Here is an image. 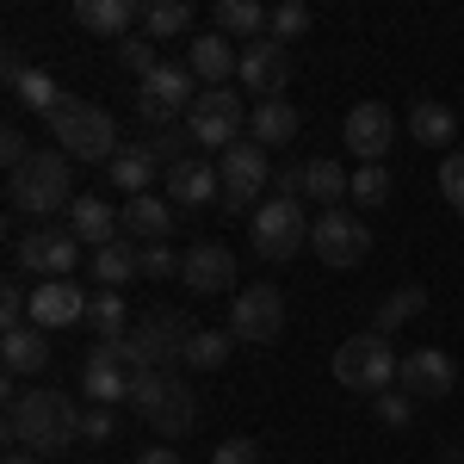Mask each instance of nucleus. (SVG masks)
<instances>
[{"label": "nucleus", "instance_id": "5", "mask_svg": "<svg viewBox=\"0 0 464 464\" xmlns=\"http://www.w3.org/2000/svg\"><path fill=\"white\" fill-rule=\"evenodd\" d=\"M396 372H402V359L391 353V334H378V328L347 334V341L334 347V384H347V391L384 396L396 384Z\"/></svg>", "mask_w": 464, "mask_h": 464}, {"label": "nucleus", "instance_id": "26", "mask_svg": "<svg viewBox=\"0 0 464 464\" xmlns=\"http://www.w3.org/2000/svg\"><path fill=\"white\" fill-rule=\"evenodd\" d=\"M106 174H111V186H118L124 198H149V186H155L161 168H155V155H149L143 143H130V149H118V155H111Z\"/></svg>", "mask_w": 464, "mask_h": 464}, {"label": "nucleus", "instance_id": "31", "mask_svg": "<svg viewBox=\"0 0 464 464\" xmlns=\"http://www.w3.org/2000/svg\"><path fill=\"white\" fill-rule=\"evenodd\" d=\"M186 32H192V6L186 0H149L143 6V37L161 44V37H186Z\"/></svg>", "mask_w": 464, "mask_h": 464}, {"label": "nucleus", "instance_id": "39", "mask_svg": "<svg viewBox=\"0 0 464 464\" xmlns=\"http://www.w3.org/2000/svg\"><path fill=\"white\" fill-rule=\"evenodd\" d=\"M304 32H310V6H304V0H285V6H273V19H266V37H279V44H297Z\"/></svg>", "mask_w": 464, "mask_h": 464}, {"label": "nucleus", "instance_id": "38", "mask_svg": "<svg viewBox=\"0 0 464 464\" xmlns=\"http://www.w3.org/2000/svg\"><path fill=\"white\" fill-rule=\"evenodd\" d=\"M186 143H192V137H186V124H168V130H155L143 149L155 155V168L168 174V168H179V161H192V155H186Z\"/></svg>", "mask_w": 464, "mask_h": 464}, {"label": "nucleus", "instance_id": "36", "mask_svg": "<svg viewBox=\"0 0 464 464\" xmlns=\"http://www.w3.org/2000/svg\"><path fill=\"white\" fill-rule=\"evenodd\" d=\"M353 205H365V211H384V205H391V168H384V161L353 174Z\"/></svg>", "mask_w": 464, "mask_h": 464}, {"label": "nucleus", "instance_id": "17", "mask_svg": "<svg viewBox=\"0 0 464 464\" xmlns=\"http://www.w3.org/2000/svg\"><path fill=\"white\" fill-rule=\"evenodd\" d=\"M179 279H186V291H198V297L236 291V248H223V242H192L186 260H179Z\"/></svg>", "mask_w": 464, "mask_h": 464}, {"label": "nucleus", "instance_id": "16", "mask_svg": "<svg viewBox=\"0 0 464 464\" xmlns=\"http://www.w3.org/2000/svg\"><path fill=\"white\" fill-rule=\"evenodd\" d=\"M266 174H273V168H266V149L254 143V137H242L236 149H223V161H217V179H223V205H229V211H242L254 192L266 186Z\"/></svg>", "mask_w": 464, "mask_h": 464}, {"label": "nucleus", "instance_id": "3", "mask_svg": "<svg viewBox=\"0 0 464 464\" xmlns=\"http://www.w3.org/2000/svg\"><path fill=\"white\" fill-rule=\"evenodd\" d=\"M130 409L149 421L155 440H186L198 421V402L179 384V372H130Z\"/></svg>", "mask_w": 464, "mask_h": 464}, {"label": "nucleus", "instance_id": "14", "mask_svg": "<svg viewBox=\"0 0 464 464\" xmlns=\"http://www.w3.org/2000/svg\"><path fill=\"white\" fill-rule=\"evenodd\" d=\"M396 384H402V396H415V402H440V396H452V384H459V365H452L446 347H409Z\"/></svg>", "mask_w": 464, "mask_h": 464}, {"label": "nucleus", "instance_id": "43", "mask_svg": "<svg viewBox=\"0 0 464 464\" xmlns=\"http://www.w3.org/2000/svg\"><path fill=\"white\" fill-rule=\"evenodd\" d=\"M179 260L186 254H174L168 242L161 248H143V279H179Z\"/></svg>", "mask_w": 464, "mask_h": 464}, {"label": "nucleus", "instance_id": "34", "mask_svg": "<svg viewBox=\"0 0 464 464\" xmlns=\"http://www.w3.org/2000/svg\"><path fill=\"white\" fill-rule=\"evenodd\" d=\"M13 100H19V106H25V111H44V118H50V111L63 106L69 93L56 87V74H50V69H25V81L13 87Z\"/></svg>", "mask_w": 464, "mask_h": 464}, {"label": "nucleus", "instance_id": "2", "mask_svg": "<svg viewBox=\"0 0 464 464\" xmlns=\"http://www.w3.org/2000/svg\"><path fill=\"white\" fill-rule=\"evenodd\" d=\"M6 198L19 217H44L50 211H69L74 205V174H69V155L63 149H37L19 174H6Z\"/></svg>", "mask_w": 464, "mask_h": 464}, {"label": "nucleus", "instance_id": "23", "mask_svg": "<svg viewBox=\"0 0 464 464\" xmlns=\"http://www.w3.org/2000/svg\"><path fill=\"white\" fill-rule=\"evenodd\" d=\"M74 19L100 37H130V25H143L137 0H74Z\"/></svg>", "mask_w": 464, "mask_h": 464}, {"label": "nucleus", "instance_id": "47", "mask_svg": "<svg viewBox=\"0 0 464 464\" xmlns=\"http://www.w3.org/2000/svg\"><path fill=\"white\" fill-rule=\"evenodd\" d=\"M6 464H32V452H25V446H13V452H6Z\"/></svg>", "mask_w": 464, "mask_h": 464}, {"label": "nucleus", "instance_id": "15", "mask_svg": "<svg viewBox=\"0 0 464 464\" xmlns=\"http://www.w3.org/2000/svg\"><path fill=\"white\" fill-rule=\"evenodd\" d=\"M285 81H291V44H279V37L242 44V87H248L254 100H279Z\"/></svg>", "mask_w": 464, "mask_h": 464}, {"label": "nucleus", "instance_id": "29", "mask_svg": "<svg viewBox=\"0 0 464 464\" xmlns=\"http://www.w3.org/2000/svg\"><path fill=\"white\" fill-rule=\"evenodd\" d=\"M409 130H415V143H428V149H452V137H459V118H452V106H440V100H415V111H409Z\"/></svg>", "mask_w": 464, "mask_h": 464}, {"label": "nucleus", "instance_id": "18", "mask_svg": "<svg viewBox=\"0 0 464 464\" xmlns=\"http://www.w3.org/2000/svg\"><path fill=\"white\" fill-rule=\"evenodd\" d=\"M87 291L74 279H37L32 285V322L37 328H69V322H87Z\"/></svg>", "mask_w": 464, "mask_h": 464}, {"label": "nucleus", "instance_id": "11", "mask_svg": "<svg viewBox=\"0 0 464 464\" xmlns=\"http://www.w3.org/2000/svg\"><path fill=\"white\" fill-rule=\"evenodd\" d=\"M304 242H310V223H304V205L297 198H266L254 211V254L260 260H291Z\"/></svg>", "mask_w": 464, "mask_h": 464}, {"label": "nucleus", "instance_id": "9", "mask_svg": "<svg viewBox=\"0 0 464 464\" xmlns=\"http://www.w3.org/2000/svg\"><path fill=\"white\" fill-rule=\"evenodd\" d=\"M229 334L248 341V347H266L285 334V291L279 285H242L229 297Z\"/></svg>", "mask_w": 464, "mask_h": 464}, {"label": "nucleus", "instance_id": "25", "mask_svg": "<svg viewBox=\"0 0 464 464\" xmlns=\"http://www.w3.org/2000/svg\"><path fill=\"white\" fill-rule=\"evenodd\" d=\"M304 198H322L328 211H341V198H353V174L334 155H316V161H304Z\"/></svg>", "mask_w": 464, "mask_h": 464}, {"label": "nucleus", "instance_id": "7", "mask_svg": "<svg viewBox=\"0 0 464 464\" xmlns=\"http://www.w3.org/2000/svg\"><path fill=\"white\" fill-rule=\"evenodd\" d=\"M248 118L254 111H242V100H236L229 87H205V93L192 100V111H186V137L198 149H236Z\"/></svg>", "mask_w": 464, "mask_h": 464}, {"label": "nucleus", "instance_id": "28", "mask_svg": "<svg viewBox=\"0 0 464 464\" xmlns=\"http://www.w3.org/2000/svg\"><path fill=\"white\" fill-rule=\"evenodd\" d=\"M248 137L260 149H285L291 137H297V106H291V100H260L254 118H248Z\"/></svg>", "mask_w": 464, "mask_h": 464}, {"label": "nucleus", "instance_id": "41", "mask_svg": "<svg viewBox=\"0 0 464 464\" xmlns=\"http://www.w3.org/2000/svg\"><path fill=\"white\" fill-rule=\"evenodd\" d=\"M32 155H37V149L25 143V130H19V124H6V130H0V161H6V174H19Z\"/></svg>", "mask_w": 464, "mask_h": 464}, {"label": "nucleus", "instance_id": "6", "mask_svg": "<svg viewBox=\"0 0 464 464\" xmlns=\"http://www.w3.org/2000/svg\"><path fill=\"white\" fill-rule=\"evenodd\" d=\"M192 334H198V328H192L186 316H174V310L143 316L130 334H124V365H130V372H179Z\"/></svg>", "mask_w": 464, "mask_h": 464}, {"label": "nucleus", "instance_id": "22", "mask_svg": "<svg viewBox=\"0 0 464 464\" xmlns=\"http://www.w3.org/2000/svg\"><path fill=\"white\" fill-rule=\"evenodd\" d=\"M217 192H223V179H217L211 161H179V168H168V198L186 205V211H205Z\"/></svg>", "mask_w": 464, "mask_h": 464}, {"label": "nucleus", "instance_id": "8", "mask_svg": "<svg viewBox=\"0 0 464 464\" xmlns=\"http://www.w3.org/2000/svg\"><path fill=\"white\" fill-rule=\"evenodd\" d=\"M192 100H198V74L186 69V63H161L149 81H137V111H143L155 130H168L174 118H186Z\"/></svg>", "mask_w": 464, "mask_h": 464}, {"label": "nucleus", "instance_id": "30", "mask_svg": "<svg viewBox=\"0 0 464 464\" xmlns=\"http://www.w3.org/2000/svg\"><path fill=\"white\" fill-rule=\"evenodd\" d=\"M421 310H428V291H421V285H396L391 297L378 304V316H372V328H378V334H396L402 322H415Z\"/></svg>", "mask_w": 464, "mask_h": 464}, {"label": "nucleus", "instance_id": "46", "mask_svg": "<svg viewBox=\"0 0 464 464\" xmlns=\"http://www.w3.org/2000/svg\"><path fill=\"white\" fill-rule=\"evenodd\" d=\"M137 464H179V452H174V446H143Z\"/></svg>", "mask_w": 464, "mask_h": 464}, {"label": "nucleus", "instance_id": "4", "mask_svg": "<svg viewBox=\"0 0 464 464\" xmlns=\"http://www.w3.org/2000/svg\"><path fill=\"white\" fill-rule=\"evenodd\" d=\"M50 137L56 149L69 155V161H106L118 155V124H111V111H100L93 100H63V106L50 111Z\"/></svg>", "mask_w": 464, "mask_h": 464}, {"label": "nucleus", "instance_id": "33", "mask_svg": "<svg viewBox=\"0 0 464 464\" xmlns=\"http://www.w3.org/2000/svg\"><path fill=\"white\" fill-rule=\"evenodd\" d=\"M87 328H93L100 341H124V334H130V310H124V297H118V291H100V297L87 304Z\"/></svg>", "mask_w": 464, "mask_h": 464}, {"label": "nucleus", "instance_id": "19", "mask_svg": "<svg viewBox=\"0 0 464 464\" xmlns=\"http://www.w3.org/2000/svg\"><path fill=\"white\" fill-rule=\"evenodd\" d=\"M124 242H137V248H161V242H174V205L168 198H124Z\"/></svg>", "mask_w": 464, "mask_h": 464}, {"label": "nucleus", "instance_id": "20", "mask_svg": "<svg viewBox=\"0 0 464 464\" xmlns=\"http://www.w3.org/2000/svg\"><path fill=\"white\" fill-rule=\"evenodd\" d=\"M186 69L198 74L205 87H223L229 74H242V50H236L223 32H198L192 44H186Z\"/></svg>", "mask_w": 464, "mask_h": 464}, {"label": "nucleus", "instance_id": "40", "mask_svg": "<svg viewBox=\"0 0 464 464\" xmlns=\"http://www.w3.org/2000/svg\"><path fill=\"white\" fill-rule=\"evenodd\" d=\"M440 198L464 217V155H446V161H440Z\"/></svg>", "mask_w": 464, "mask_h": 464}, {"label": "nucleus", "instance_id": "27", "mask_svg": "<svg viewBox=\"0 0 464 464\" xmlns=\"http://www.w3.org/2000/svg\"><path fill=\"white\" fill-rule=\"evenodd\" d=\"M93 279H100V291H118V285H130L137 273H143V248L137 242H106V248H93Z\"/></svg>", "mask_w": 464, "mask_h": 464}, {"label": "nucleus", "instance_id": "1", "mask_svg": "<svg viewBox=\"0 0 464 464\" xmlns=\"http://www.w3.org/2000/svg\"><path fill=\"white\" fill-rule=\"evenodd\" d=\"M6 440L25 446L37 459H63L74 440H81V409L69 391H19L6 402Z\"/></svg>", "mask_w": 464, "mask_h": 464}, {"label": "nucleus", "instance_id": "44", "mask_svg": "<svg viewBox=\"0 0 464 464\" xmlns=\"http://www.w3.org/2000/svg\"><path fill=\"white\" fill-rule=\"evenodd\" d=\"M378 421H384V428H409V421H415V396H402V391H384L378 396Z\"/></svg>", "mask_w": 464, "mask_h": 464}, {"label": "nucleus", "instance_id": "32", "mask_svg": "<svg viewBox=\"0 0 464 464\" xmlns=\"http://www.w3.org/2000/svg\"><path fill=\"white\" fill-rule=\"evenodd\" d=\"M266 19H273V13H266V6H254V0H223V6H217V32L223 37H260L266 32Z\"/></svg>", "mask_w": 464, "mask_h": 464}, {"label": "nucleus", "instance_id": "45", "mask_svg": "<svg viewBox=\"0 0 464 464\" xmlns=\"http://www.w3.org/2000/svg\"><path fill=\"white\" fill-rule=\"evenodd\" d=\"M211 464H260V446L236 433V440H223V446H217V452H211Z\"/></svg>", "mask_w": 464, "mask_h": 464}, {"label": "nucleus", "instance_id": "13", "mask_svg": "<svg viewBox=\"0 0 464 464\" xmlns=\"http://www.w3.org/2000/svg\"><path fill=\"white\" fill-rule=\"evenodd\" d=\"M341 143L359 155V168H378L384 161V149L396 143V118L384 100H359L353 111H347V124H341Z\"/></svg>", "mask_w": 464, "mask_h": 464}, {"label": "nucleus", "instance_id": "35", "mask_svg": "<svg viewBox=\"0 0 464 464\" xmlns=\"http://www.w3.org/2000/svg\"><path fill=\"white\" fill-rule=\"evenodd\" d=\"M229 341H236V334H217V328H198V334L186 341V359H179V365H186V372H217V365L229 359Z\"/></svg>", "mask_w": 464, "mask_h": 464}, {"label": "nucleus", "instance_id": "12", "mask_svg": "<svg viewBox=\"0 0 464 464\" xmlns=\"http://www.w3.org/2000/svg\"><path fill=\"white\" fill-rule=\"evenodd\" d=\"M13 266L37 273V279H69L74 266H81V236L74 229H32V236H19Z\"/></svg>", "mask_w": 464, "mask_h": 464}, {"label": "nucleus", "instance_id": "42", "mask_svg": "<svg viewBox=\"0 0 464 464\" xmlns=\"http://www.w3.org/2000/svg\"><path fill=\"white\" fill-rule=\"evenodd\" d=\"M111 433H118V415H111V409H93V402H87V409H81V440L106 446Z\"/></svg>", "mask_w": 464, "mask_h": 464}, {"label": "nucleus", "instance_id": "37", "mask_svg": "<svg viewBox=\"0 0 464 464\" xmlns=\"http://www.w3.org/2000/svg\"><path fill=\"white\" fill-rule=\"evenodd\" d=\"M111 50H118V63L137 74V81H149V74L161 69V56H155V37H137V32H130V37H118Z\"/></svg>", "mask_w": 464, "mask_h": 464}, {"label": "nucleus", "instance_id": "24", "mask_svg": "<svg viewBox=\"0 0 464 464\" xmlns=\"http://www.w3.org/2000/svg\"><path fill=\"white\" fill-rule=\"evenodd\" d=\"M69 229L87 242V248H106V242H118L124 217L111 211L106 198H74V205H69Z\"/></svg>", "mask_w": 464, "mask_h": 464}, {"label": "nucleus", "instance_id": "21", "mask_svg": "<svg viewBox=\"0 0 464 464\" xmlns=\"http://www.w3.org/2000/svg\"><path fill=\"white\" fill-rule=\"evenodd\" d=\"M50 328H37V322H25V328H13V334H0V359H6V378H37L44 365H50V341H44Z\"/></svg>", "mask_w": 464, "mask_h": 464}, {"label": "nucleus", "instance_id": "10", "mask_svg": "<svg viewBox=\"0 0 464 464\" xmlns=\"http://www.w3.org/2000/svg\"><path fill=\"white\" fill-rule=\"evenodd\" d=\"M310 248L322 254V266H334V273H353L359 260L372 254V229H365L353 211H322L316 223H310Z\"/></svg>", "mask_w": 464, "mask_h": 464}]
</instances>
